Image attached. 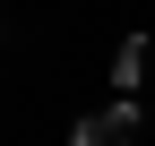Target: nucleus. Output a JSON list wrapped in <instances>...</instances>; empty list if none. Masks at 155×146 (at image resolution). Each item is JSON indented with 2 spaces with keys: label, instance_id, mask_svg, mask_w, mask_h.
Instances as JSON below:
<instances>
[{
  "label": "nucleus",
  "instance_id": "1",
  "mask_svg": "<svg viewBox=\"0 0 155 146\" xmlns=\"http://www.w3.org/2000/svg\"><path fill=\"white\" fill-rule=\"evenodd\" d=\"M69 146H138V103H129V95H112L104 112H86V120L69 129Z\"/></svg>",
  "mask_w": 155,
  "mask_h": 146
},
{
  "label": "nucleus",
  "instance_id": "2",
  "mask_svg": "<svg viewBox=\"0 0 155 146\" xmlns=\"http://www.w3.org/2000/svg\"><path fill=\"white\" fill-rule=\"evenodd\" d=\"M147 60H155V43H147V34H121V52H112V95H138Z\"/></svg>",
  "mask_w": 155,
  "mask_h": 146
}]
</instances>
